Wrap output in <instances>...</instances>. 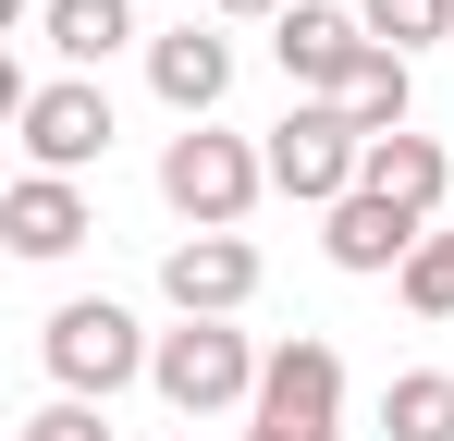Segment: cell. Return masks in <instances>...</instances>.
Returning <instances> with one entry per match:
<instances>
[{"label":"cell","mask_w":454,"mask_h":441,"mask_svg":"<svg viewBox=\"0 0 454 441\" xmlns=\"http://www.w3.org/2000/svg\"><path fill=\"white\" fill-rule=\"evenodd\" d=\"M442 184H454V159H442V135H418V123H405V135H380L369 147V197H393V209H442Z\"/></svg>","instance_id":"cell-13"},{"label":"cell","mask_w":454,"mask_h":441,"mask_svg":"<svg viewBox=\"0 0 454 441\" xmlns=\"http://www.w3.org/2000/svg\"><path fill=\"white\" fill-rule=\"evenodd\" d=\"M246 441H270V429H246Z\"/></svg>","instance_id":"cell-19"},{"label":"cell","mask_w":454,"mask_h":441,"mask_svg":"<svg viewBox=\"0 0 454 441\" xmlns=\"http://www.w3.org/2000/svg\"><path fill=\"white\" fill-rule=\"evenodd\" d=\"M86 233H98V209H86V184H62V172H12V197H0V245L12 258H74Z\"/></svg>","instance_id":"cell-11"},{"label":"cell","mask_w":454,"mask_h":441,"mask_svg":"<svg viewBox=\"0 0 454 441\" xmlns=\"http://www.w3.org/2000/svg\"><path fill=\"white\" fill-rule=\"evenodd\" d=\"M380 441H454V368H393L380 380Z\"/></svg>","instance_id":"cell-14"},{"label":"cell","mask_w":454,"mask_h":441,"mask_svg":"<svg viewBox=\"0 0 454 441\" xmlns=\"http://www.w3.org/2000/svg\"><path fill=\"white\" fill-rule=\"evenodd\" d=\"M12 135H25V172H62V184H86L98 159H111V86L98 74H50L25 111H12Z\"/></svg>","instance_id":"cell-5"},{"label":"cell","mask_w":454,"mask_h":441,"mask_svg":"<svg viewBox=\"0 0 454 441\" xmlns=\"http://www.w3.org/2000/svg\"><path fill=\"white\" fill-rule=\"evenodd\" d=\"M148 98L172 111V123H222V98H233V37L222 25H172V37H148Z\"/></svg>","instance_id":"cell-8"},{"label":"cell","mask_w":454,"mask_h":441,"mask_svg":"<svg viewBox=\"0 0 454 441\" xmlns=\"http://www.w3.org/2000/svg\"><path fill=\"white\" fill-rule=\"evenodd\" d=\"M270 62H283L295 98H332V111H344V98H356V74L380 62V37L344 12V0H295V12L270 25Z\"/></svg>","instance_id":"cell-7"},{"label":"cell","mask_w":454,"mask_h":441,"mask_svg":"<svg viewBox=\"0 0 454 441\" xmlns=\"http://www.w3.org/2000/svg\"><path fill=\"white\" fill-rule=\"evenodd\" d=\"M270 197V159L222 123H184V135H160V209L184 220V233H233V220Z\"/></svg>","instance_id":"cell-2"},{"label":"cell","mask_w":454,"mask_h":441,"mask_svg":"<svg viewBox=\"0 0 454 441\" xmlns=\"http://www.w3.org/2000/svg\"><path fill=\"white\" fill-rule=\"evenodd\" d=\"M258 159H270V197H295V209H319V220L369 184V135H356L332 98H295V111L258 135Z\"/></svg>","instance_id":"cell-3"},{"label":"cell","mask_w":454,"mask_h":441,"mask_svg":"<svg viewBox=\"0 0 454 441\" xmlns=\"http://www.w3.org/2000/svg\"><path fill=\"white\" fill-rule=\"evenodd\" d=\"M295 0H209V25H283Z\"/></svg>","instance_id":"cell-17"},{"label":"cell","mask_w":454,"mask_h":441,"mask_svg":"<svg viewBox=\"0 0 454 441\" xmlns=\"http://www.w3.org/2000/svg\"><path fill=\"white\" fill-rule=\"evenodd\" d=\"M430 245H442V270H454V233H430Z\"/></svg>","instance_id":"cell-18"},{"label":"cell","mask_w":454,"mask_h":441,"mask_svg":"<svg viewBox=\"0 0 454 441\" xmlns=\"http://www.w3.org/2000/svg\"><path fill=\"white\" fill-rule=\"evenodd\" d=\"M12 441H111V405H74V392H50V405H37Z\"/></svg>","instance_id":"cell-16"},{"label":"cell","mask_w":454,"mask_h":441,"mask_svg":"<svg viewBox=\"0 0 454 441\" xmlns=\"http://www.w3.org/2000/svg\"><path fill=\"white\" fill-rule=\"evenodd\" d=\"M418 245H430V220H418V209H393V197H369V184H356L344 209L319 220V258H332V270H356V282H380V270L405 282V258H418Z\"/></svg>","instance_id":"cell-9"},{"label":"cell","mask_w":454,"mask_h":441,"mask_svg":"<svg viewBox=\"0 0 454 441\" xmlns=\"http://www.w3.org/2000/svg\"><path fill=\"white\" fill-rule=\"evenodd\" d=\"M160 294H172V319H233V306L258 294V245H246V233H184V245L160 258Z\"/></svg>","instance_id":"cell-10"},{"label":"cell","mask_w":454,"mask_h":441,"mask_svg":"<svg viewBox=\"0 0 454 441\" xmlns=\"http://www.w3.org/2000/svg\"><path fill=\"white\" fill-rule=\"evenodd\" d=\"M37 37L74 74H98L111 50H136V0H37Z\"/></svg>","instance_id":"cell-12"},{"label":"cell","mask_w":454,"mask_h":441,"mask_svg":"<svg viewBox=\"0 0 454 441\" xmlns=\"http://www.w3.org/2000/svg\"><path fill=\"white\" fill-rule=\"evenodd\" d=\"M356 25H369L393 62H418L430 37H454V0H356Z\"/></svg>","instance_id":"cell-15"},{"label":"cell","mask_w":454,"mask_h":441,"mask_svg":"<svg viewBox=\"0 0 454 441\" xmlns=\"http://www.w3.org/2000/svg\"><path fill=\"white\" fill-rule=\"evenodd\" d=\"M246 429H270V441H344V356H332L319 331L270 344V368H258V405H246Z\"/></svg>","instance_id":"cell-6"},{"label":"cell","mask_w":454,"mask_h":441,"mask_svg":"<svg viewBox=\"0 0 454 441\" xmlns=\"http://www.w3.org/2000/svg\"><path fill=\"white\" fill-rule=\"evenodd\" d=\"M37 356H50V380H62L74 405H111V392L148 380L160 331H136V306H111V294H62V306L37 319Z\"/></svg>","instance_id":"cell-1"},{"label":"cell","mask_w":454,"mask_h":441,"mask_svg":"<svg viewBox=\"0 0 454 441\" xmlns=\"http://www.w3.org/2000/svg\"><path fill=\"white\" fill-rule=\"evenodd\" d=\"M258 344L233 331V319H172L148 356V392L172 405V417H233V405H258Z\"/></svg>","instance_id":"cell-4"}]
</instances>
